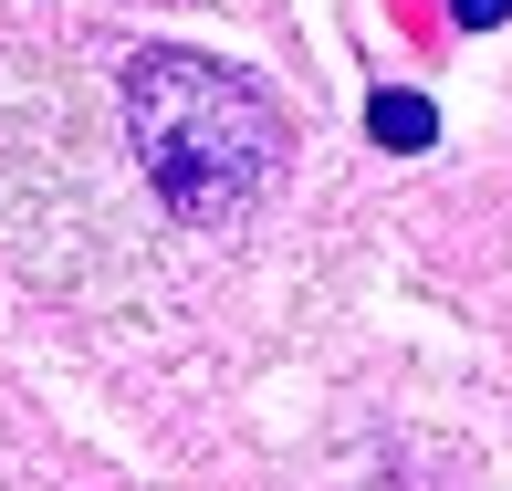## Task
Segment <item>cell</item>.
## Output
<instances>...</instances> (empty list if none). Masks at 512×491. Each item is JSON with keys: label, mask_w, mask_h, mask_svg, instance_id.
I'll use <instances>...</instances> for the list:
<instances>
[{"label": "cell", "mask_w": 512, "mask_h": 491, "mask_svg": "<svg viewBox=\"0 0 512 491\" xmlns=\"http://www.w3.org/2000/svg\"><path fill=\"white\" fill-rule=\"evenodd\" d=\"M0 262L63 303L147 293V241L84 126V95L32 53H0Z\"/></svg>", "instance_id": "obj_1"}, {"label": "cell", "mask_w": 512, "mask_h": 491, "mask_svg": "<svg viewBox=\"0 0 512 491\" xmlns=\"http://www.w3.org/2000/svg\"><path fill=\"white\" fill-rule=\"evenodd\" d=\"M126 157L168 220L230 230L272 199V178L293 157V126L241 63L189 53V42H136L126 53Z\"/></svg>", "instance_id": "obj_2"}, {"label": "cell", "mask_w": 512, "mask_h": 491, "mask_svg": "<svg viewBox=\"0 0 512 491\" xmlns=\"http://www.w3.org/2000/svg\"><path fill=\"white\" fill-rule=\"evenodd\" d=\"M366 126H377V147L418 157V147L439 136V105H429V95H377V105H366Z\"/></svg>", "instance_id": "obj_3"}, {"label": "cell", "mask_w": 512, "mask_h": 491, "mask_svg": "<svg viewBox=\"0 0 512 491\" xmlns=\"http://www.w3.org/2000/svg\"><path fill=\"white\" fill-rule=\"evenodd\" d=\"M460 21H471V32H492V21H512V0H450Z\"/></svg>", "instance_id": "obj_4"}]
</instances>
